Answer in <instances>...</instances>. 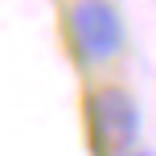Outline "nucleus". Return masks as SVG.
I'll return each instance as SVG.
<instances>
[{"label": "nucleus", "instance_id": "obj_1", "mask_svg": "<svg viewBox=\"0 0 156 156\" xmlns=\"http://www.w3.org/2000/svg\"><path fill=\"white\" fill-rule=\"evenodd\" d=\"M86 127L99 156H127L140 148V107L123 86H94L86 94Z\"/></svg>", "mask_w": 156, "mask_h": 156}, {"label": "nucleus", "instance_id": "obj_2", "mask_svg": "<svg viewBox=\"0 0 156 156\" xmlns=\"http://www.w3.org/2000/svg\"><path fill=\"white\" fill-rule=\"evenodd\" d=\"M70 41L86 62H111L123 49V21L111 0H74L70 4Z\"/></svg>", "mask_w": 156, "mask_h": 156}, {"label": "nucleus", "instance_id": "obj_3", "mask_svg": "<svg viewBox=\"0 0 156 156\" xmlns=\"http://www.w3.org/2000/svg\"><path fill=\"white\" fill-rule=\"evenodd\" d=\"M127 156H156V152H148V148H132Z\"/></svg>", "mask_w": 156, "mask_h": 156}]
</instances>
